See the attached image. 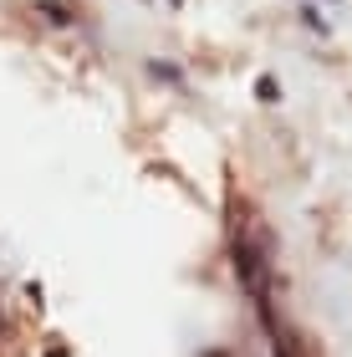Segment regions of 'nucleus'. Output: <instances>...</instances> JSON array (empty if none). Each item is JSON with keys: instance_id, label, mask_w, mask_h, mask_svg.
<instances>
[{"instance_id": "nucleus-1", "label": "nucleus", "mask_w": 352, "mask_h": 357, "mask_svg": "<svg viewBox=\"0 0 352 357\" xmlns=\"http://www.w3.org/2000/svg\"><path fill=\"white\" fill-rule=\"evenodd\" d=\"M148 77H158V82H184V72L169 67V61H148Z\"/></svg>"}, {"instance_id": "nucleus-2", "label": "nucleus", "mask_w": 352, "mask_h": 357, "mask_svg": "<svg viewBox=\"0 0 352 357\" xmlns=\"http://www.w3.org/2000/svg\"><path fill=\"white\" fill-rule=\"evenodd\" d=\"M255 92H261L266 102H276V92H281V87H276V77H261V87H255Z\"/></svg>"}, {"instance_id": "nucleus-3", "label": "nucleus", "mask_w": 352, "mask_h": 357, "mask_svg": "<svg viewBox=\"0 0 352 357\" xmlns=\"http://www.w3.org/2000/svg\"><path fill=\"white\" fill-rule=\"evenodd\" d=\"M174 6H179V0H174Z\"/></svg>"}]
</instances>
